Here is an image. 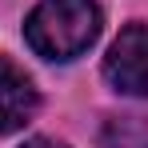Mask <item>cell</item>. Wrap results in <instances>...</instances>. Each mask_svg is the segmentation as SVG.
Wrapping results in <instances>:
<instances>
[{
  "instance_id": "cell-2",
  "label": "cell",
  "mask_w": 148,
  "mask_h": 148,
  "mask_svg": "<svg viewBox=\"0 0 148 148\" xmlns=\"http://www.w3.org/2000/svg\"><path fill=\"white\" fill-rule=\"evenodd\" d=\"M104 76L124 96H148V24H128L104 56Z\"/></svg>"
},
{
  "instance_id": "cell-3",
  "label": "cell",
  "mask_w": 148,
  "mask_h": 148,
  "mask_svg": "<svg viewBox=\"0 0 148 148\" xmlns=\"http://www.w3.org/2000/svg\"><path fill=\"white\" fill-rule=\"evenodd\" d=\"M40 108V92L32 88L24 68H16L8 56H0V136L20 132Z\"/></svg>"
},
{
  "instance_id": "cell-4",
  "label": "cell",
  "mask_w": 148,
  "mask_h": 148,
  "mask_svg": "<svg viewBox=\"0 0 148 148\" xmlns=\"http://www.w3.org/2000/svg\"><path fill=\"white\" fill-rule=\"evenodd\" d=\"M20 148H64V144H56V140H40V136H36V140H24Z\"/></svg>"
},
{
  "instance_id": "cell-1",
  "label": "cell",
  "mask_w": 148,
  "mask_h": 148,
  "mask_svg": "<svg viewBox=\"0 0 148 148\" xmlns=\"http://www.w3.org/2000/svg\"><path fill=\"white\" fill-rule=\"evenodd\" d=\"M100 36L96 0H40L24 20L28 48L44 60H76Z\"/></svg>"
}]
</instances>
